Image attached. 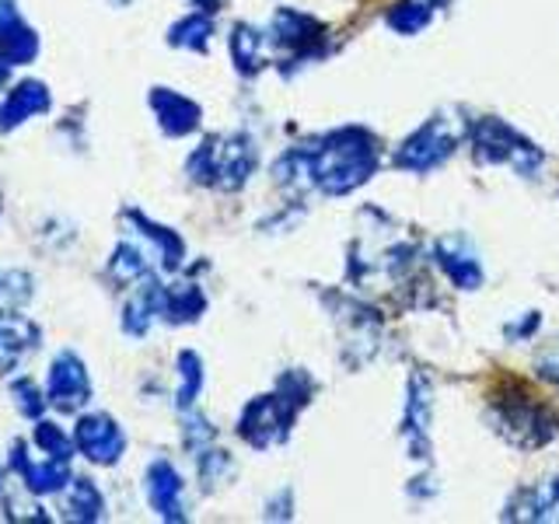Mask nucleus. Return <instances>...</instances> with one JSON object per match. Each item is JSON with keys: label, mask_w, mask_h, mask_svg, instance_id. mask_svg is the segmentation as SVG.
Masks as SVG:
<instances>
[{"label": "nucleus", "mask_w": 559, "mask_h": 524, "mask_svg": "<svg viewBox=\"0 0 559 524\" xmlns=\"http://www.w3.org/2000/svg\"><path fill=\"white\" fill-rule=\"evenodd\" d=\"M378 136L371 130L343 127L280 157L276 179L287 186L319 189L325 196H346L378 171Z\"/></svg>", "instance_id": "f257e3e1"}, {"label": "nucleus", "mask_w": 559, "mask_h": 524, "mask_svg": "<svg viewBox=\"0 0 559 524\" xmlns=\"http://www.w3.org/2000/svg\"><path fill=\"white\" fill-rule=\"evenodd\" d=\"M489 424L514 448H546L559 437V416L528 392L497 395L489 402Z\"/></svg>", "instance_id": "f03ea898"}, {"label": "nucleus", "mask_w": 559, "mask_h": 524, "mask_svg": "<svg viewBox=\"0 0 559 524\" xmlns=\"http://www.w3.org/2000/svg\"><path fill=\"white\" fill-rule=\"evenodd\" d=\"M472 151H476L479 165H511L518 175H535L546 162L542 147H535L528 136H521L514 127H507L497 116H483L472 127Z\"/></svg>", "instance_id": "7ed1b4c3"}, {"label": "nucleus", "mask_w": 559, "mask_h": 524, "mask_svg": "<svg viewBox=\"0 0 559 524\" xmlns=\"http://www.w3.org/2000/svg\"><path fill=\"white\" fill-rule=\"evenodd\" d=\"M462 136H465L462 119L441 112L402 140L395 157H392V165L399 171H433V168H441L454 151H459Z\"/></svg>", "instance_id": "20e7f679"}, {"label": "nucleus", "mask_w": 559, "mask_h": 524, "mask_svg": "<svg viewBox=\"0 0 559 524\" xmlns=\"http://www.w3.org/2000/svg\"><path fill=\"white\" fill-rule=\"evenodd\" d=\"M294 416H297V406H290L284 395H262L245 409L241 433L252 448H273L280 441H287Z\"/></svg>", "instance_id": "39448f33"}, {"label": "nucleus", "mask_w": 559, "mask_h": 524, "mask_svg": "<svg viewBox=\"0 0 559 524\" xmlns=\"http://www.w3.org/2000/svg\"><path fill=\"white\" fill-rule=\"evenodd\" d=\"M430 406H433V392L430 381L424 374L409 378V398H406V413H402V437L413 451V458H430Z\"/></svg>", "instance_id": "423d86ee"}, {"label": "nucleus", "mask_w": 559, "mask_h": 524, "mask_svg": "<svg viewBox=\"0 0 559 524\" xmlns=\"http://www.w3.org/2000/svg\"><path fill=\"white\" fill-rule=\"evenodd\" d=\"M507 521H559V476L524 486L507 500Z\"/></svg>", "instance_id": "0eeeda50"}, {"label": "nucleus", "mask_w": 559, "mask_h": 524, "mask_svg": "<svg viewBox=\"0 0 559 524\" xmlns=\"http://www.w3.org/2000/svg\"><path fill=\"white\" fill-rule=\"evenodd\" d=\"M433 259H437V266L448 273V279H451L454 287H462V290L483 287V276H486L483 273V262L476 259V252H472L465 241H459V238L437 241Z\"/></svg>", "instance_id": "6e6552de"}, {"label": "nucleus", "mask_w": 559, "mask_h": 524, "mask_svg": "<svg viewBox=\"0 0 559 524\" xmlns=\"http://www.w3.org/2000/svg\"><path fill=\"white\" fill-rule=\"evenodd\" d=\"M325 35V25L319 17L311 14H301V11H280L273 17V39L287 49H297V52H314V43H322Z\"/></svg>", "instance_id": "1a4fd4ad"}, {"label": "nucleus", "mask_w": 559, "mask_h": 524, "mask_svg": "<svg viewBox=\"0 0 559 524\" xmlns=\"http://www.w3.org/2000/svg\"><path fill=\"white\" fill-rule=\"evenodd\" d=\"M433 0H395L384 14V22H389L392 32L399 35H416L419 28H427L433 22Z\"/></svg>", "instance_id": "9d476101"}, {"label": "nucleus", "mask_w": 559, "mask_h": 524, "mask_svg": "<svg viewBox=\"0 0 559 524\" xmlns=\"http://www.w3.org/2000/svg\"><path fill=\"white\" fill-rule=\"evenodd\" d=\"M231 49H235V60H238V67L245 70V74H252V70L262 67V43H259V35L252 28H238L235 39H231Z\"/></svg>", "instance_id": "9b49d317"}, {"label": "nucleus", "mask_w": 559, "mask_h": 524, "mask_svg": "<svg viewBox=\"0 0 559 524\" xmlns=\"http://www.w3.org/2000/svg\"><path fill=\"white\" fill-rule=\"evenodd\" d=\"M280 395H284L290 406L305 409L311 402V395H314V384H311V378L305 371H287L284 381H280Z\"/></svg>", "instance_id": "f8f14e48"}, {"label": "nucleus", "mask_w": 559, "mask_h": 524, "mask_svg": "<svg viewBox=\"0 0 559 524\" xmlns=\"http://www.w3.org/2000/svg\"><path fill=\"white\" fill-rule=\"evenodd\" d=\"M154 476H157V483H154V503L162 507L165 514H171L175 503H179V479H175L165 465H157Z\"/></svg>", "instance_id": "ddd939ff"}, {"label": "nucleus", "mask_w": 559, "mask_h": 524, "mask_svg": "<svg viewBox=\"0 0 559 524\" xmlns=\"http://www.w3.org/2000/svg\"><path fill=\"white\" fill-rule=\"evenodd\" d=\"M535 374H538V378H546V381H552V384H559V340L549 343V346L535 357Z\"/></svg>", "instance_id": "4468645a"}, {"label": "nucleus", "mask_w": 559, "mask_h": 524, "mask_svg": "<svg viewBox=\"0 0 559 524\" xmlns=\"http://www.w3.org/2000/svg\"><path fill=\"white\" fill-rule=\"evenodd\" d=\"M538 322H542L538 314H535V311H528V319H524V322L507 325V336H511V340H528V336H532V329H535Z\"/></svg>", "instance_id": "2eb2a0df"}]
</instances>
